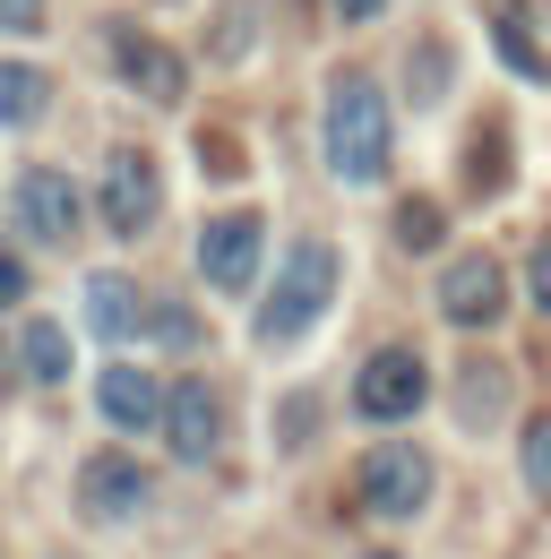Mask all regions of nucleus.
<instances>
[{"instance_id":"20","label":"nucleus","mask_w":551,"mask_h":559,"mask_svg":"<svg viewBox=\"0 0 551 559\" xmlns=\"http://www.w3.org/2000/svg\"><path fill=\"white\" fill-rule=\"evenodd\" d=\"M397 241H406V250H431V241H439V207H406L397 215Z\"/></svg>"},{"instance_id":"7","label":"nucleus","mask_w":551,"mask_h":559,"mask_svg":"<svg viewBox=\"0 0 551 559\" xmlns=\"http://www.w3.org/2000/svg\"><path fill=\"white\" fill-rule=\"evenodd\" d=\"M146 465H138V456H113V448H104V456H86V465H78V508H86V516H95V525H121V516H138V508H146Z\"/></svg>"},{"instance_id":"4","label":"nucleus","mask_w":551,"mask_h":559,"mask_svg":"<svg viewBox=\"0 0 551 559\" xmlns=\"http://www.w3.org/2000/svg\"><path fill=\"white\" fill-rule=\"evenodd\" d=\"M422 396H431V370H422V353L413 345H379L362 361V379H353V405L371 421H406L422 414Z\"/></svg>"},{"instance_id":"14","label":"nucleus","mask_w":551,"mask_h":559,"mask_svg":"<svg viewBox=\"0 0 551 559\" xmlns=\"http://www.w3.org/2000/svg\"><path fill=\"white\" fill-rule=\"evenodd\" d=\"M17 370L44 379V388H61V379H69V328H61V319H26V328H17Z\"/></svg>"},{"instance_id":"25","label":"nucleus","mask_w":551,"mask_h":559,"mask_svg":"<svg viewBox=\"0 0 551 559\" xmlns=\"http://www.w3.org/2000/svg\"><path fill=\"white\" fill-rule=\"evenodd\" d=\"M344 17H379V9H388V0H337Z\"/></svg>"},{"instance_id":"8","label":"nucleus","mask_w":551,"mask_h":559,"mask_svg":"<svg viewBox=\"0 0 551 559\" xmlns=\"http://www.w3.org/2000/svg\"><path fill=\"white\" fill-rule=\"evenodd\" d=\"M9 199H17V224H26L35 241H52V250L78 233V181H69V173H52V164H26Z\"/></svg>"},{"instance_id":"3","label":"nucleus","mask_w":551,"mask_h":559,"mask_svg":"<svg viewBox=\"0 0 551 559\" xmlns=\"http://www.w3.org/2000/svg\"><path fill=\"white\" fill-rule=\"evenodd\" d=\"M353 490H362V508H371V516H422V499H431V456L406 448V439H388V448H371V456H362Z\"/></svg>"},{"instance_id":"11","label":"nucleus","mask_w":551,"mask_h":559,"mask_svg":"<svg viewBox=\"0 0 551 559\" xmlns=\"http://www.w3.org/2000/svg\"><path fill=\"white\" fill-rule=\"evenodd\" d=\"M113 70L130 78L146 104H181V86H190V78H181V61H173L155 35H130V26H113Z\"/></svg>"},{"instance_id":"15","label":"nucleus","mask_w":551,"mask_h":559,"mask_svg":"<svg viewBox=\"0 0 551 559\" xmlns=\"http://www.w3.org/2000/svg\"><path fill=\"white\" fill-rule=\"evenodd\" d=\"M44 104H52V78L35 70V61H0V121H9V130L44 121Z\"/></svg>"},{"instance_id":"27","label":"nucleus","mask_w":551,"mask_h":559,"mask_svg":"<svg viewBox=\"0 0 551 559\" xmlns=\"http://www.w3.org/2000/svg\"><path fill=\"white\" fill-rule=\"evenodd\" d=\"M379 559H388V551H379Z\"/></svg>"},{"instance_id":"5","label":"nucleus","mask_w":551,"mask_h":559,"mask_svg":"<svg viewBox=\"0 0 551 559\" xmlns=\"http://www.w3.org/2000/svg\"><path fill=\"white\" fill-rule=\"evenodd\" d=\"M259 250H268V224H259L250 207L207 215V233H199V276L215 284V293H242V284L259 276Z\"/></svg>"},{"instance_id":"26","label":"nucleus","mask_w":551,"mask_h":559,"mask_svg":"<svg viewBox=\"0 0 551 559\" xmlns=\"http://www.w3.org/2000/svg\"><path fill=\"white\" fill-rule=\"evenodd\" d=\"M9 379H17V361H9V345H0V388H9Z\"/></svg>"},{"instance_id":"19","label":"nucleus","mask_w":551,"mask_h":559,"mask_svg":"<svg viewBox=\"0 0 551 559\" xmlns=\"http://www.w3.org/2000/svg\"><path fill=\"white\" fill-rule=\"evenodd\" d=\"M500 52H508V70H517V78H543V52L526 44V26H517V17H500Z\"/></svg>"},{"instance_id":"10","label":"nucleus","mask_w":551,"mask_h":559,"mask_svg":"<svg viewBox=\"0 0 551 559\" xmlns=\"http://www.w3.org/2000/svg\"><path fill=\"white\" fill-rule=\"evenodd\" d=\"M439 310H448L457 328H500V310H508V276H500V259H448V276H439Z\"/></svg>"},{"instance_id":"18","label":"nucleus","mask_w":551,"mask_h":559,"mask_svg":"<svg viewBox=\"0 0 551 559\" xmlns=\"http://www.w3.org/2000/svg\"><path fill=\"white\" fill-rule=\"evenodd\" d=\"M155 345H199V319H190V310H181V301H155Z\"/></svg>"},{"instance_id":"12","label":"nucleus","mask_w":551,"mask_h":559,"mask_svg":"<svg viewBox=\"0 0 551 559\" xmlns=\"http://www.w3.org/2000/svg\"><path fill=\"white\" fill-rule=\"evenodd\" d=\"M95 405H104L113 430H155V421H164V388H155L146 370H130V361H113V370L95 379Z\"/></svg>"},{"instance_id":"9","label":"nucleus","mask_w":551,"mask_h":559,"mask_svg":"<svg viewBox=\"0 0 551 559\" xmlns=\"http://www.w3.org/2000/svg\"><path fill=\"white\" fill-rule=\"evenodd\" d=\"M164 439H173V456H181V465H207V456H215V439H224V405H215V388H207V379L164 388Z\"/></svg>"},{"instance_id":"1","label":"nucleus","mask_w":551,"mask_h":559,"mask_svg":"<svg viewBox=\"0 0 551 559\" xmlns=\"http://www.w3.org/2000/svg\"><path fill=\"white\" fill-rule=\"evenodd\" d=\"M388 155H397V121H388L379 78L344 70L328 86V173L353 181V190H371V181H388Z\"/></svg>"},{"instance_id":"16","label":"nucleus","mask_w":551,"mask_h":559,"mask_svg":"<svg viewBox=\"0 0 551 559\" xmlns=\"http://www.w3.org/2000/svg\"><path fill=\"white\" fill-rule=\"evenodd\" d=\"M517 465H526V490H535V499H551V414L526 421V448H517Z\"/></svg>"},{"instance_id":"13","label":"nucleus","mask_w":551,"mask_h":559,"mask_svg":"<svg viewBox=\"0 0 551 559\" xmlns=\"http://www.w3.org/2000/svg\"><path fill=\"white\" fill-rule=\"evenodd\" d=\"M86 328H95L104 345L138 336V284L130 276H86Z\"/></svg>"},{"instance_id":"21","label":"nucleus","mask_w":551,"mask_h":559,"mask_svg":"<svg viewBox=\"0 0 551 559\" xmlns=\"http://www.w3.org/2000/svg\"><path fill=\"white\" fill-rule=\"evenodd\" d=\"M0 26H9V35H35V26H44V0H0Z\"/></svg>"},{"instance_id":"23","label":"nucleus","mask_w":551,"mask_h":559,"mask_svg":"<svg viewBox=\"0 0 551 559\" xmlns=\"http://www.w3.org/2000/svg\"><path fill=\"white\" fill-rule=\"evenodd\" d=\"M526 284H535V310H543V319H551V241H543V250H535V267H526Z\"/></svg>"},{"instance_id":"17","label":"nucleus","mask_w":551,"mask_h":559,"mask_svg":"<svg viewBox=\"0 0 551 559\" xmlns=\"http://www.w3.org/2000/svg\"><path fill=\"white\" fill-rule=\"evenodd\" d=\"M500 405H508V379H500V370H482V361H474V370H466V396H457V414H466V421H491Z\"/></svg>"},{"instance_id":"2","label":"nucleus","mask_w":551,"mask_h":559,"mask_svg":"<svg viewBox=\"0 0 551 559\" xmlns=\"http://www.w3.org/2000/svg\"><path fill=\"white\" fill-rule=\"evenodd\" d=\"M337 284H344V259L328 241H293L284 267H276V284H268V301H259V345H302V336L328 319Z\"/></svg>"},{"instance_id":"6","label":"nucleus","mask_w":551,"mask_h":559,"mask_svg":"<svg viewBox=\"0 0 551 559\" xmlns=\"http://www.w3.org/2000/svg\"><path fill=\"white\" fill-rule=\"evenodd\" d=\"M155 207H164L155 164H146L138 146H113V164H104V224H113L121 241H138V233L155 224Z\"/></svg>"},{"instance_id":"22","label":"nucleus","mask_w":551,"mask_h":559,"mask_svg":"<svg viewBox=\"0 0 551 559\" xmlns=\"http://www.w3.org/2000/svg\"><path fill=\"white\" fill-rule=\"evenodd\" d=\"M17 301H26V267L0 250V310H17Z\"/></svg>"},{"instance_id":"24","label":"nucleus","mask_w":551,"mask_h":559,"mask_svg":"<svg viewBox=\"0 0 551 559\" xmlns=\"http://www.w3.org/2000/svg\"><path fill=\"white\" fill-rule=\"evenodd\" d=\"M448 86V61H439V44H422V95H439Z\"/></svg>"}]
</instances>
